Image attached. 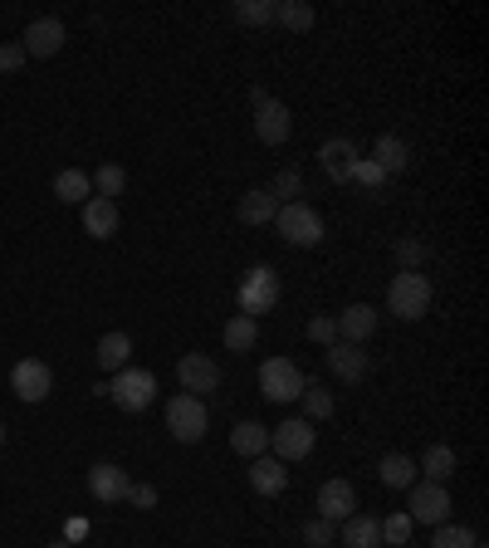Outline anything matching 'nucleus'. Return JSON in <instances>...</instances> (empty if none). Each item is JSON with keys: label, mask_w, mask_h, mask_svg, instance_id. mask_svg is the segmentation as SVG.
I'll use <instances>...</instances> for the list:
<instances>
[{"label": "nucleus", "mask_w": 489, "mask_h": 548, "mask_svg": "<svg viewBox=\"0 0 489 548\" xmlns=\"http://www.w3.org/2000/svg\"><path fill=\"white\" fill-rule=\"evenodd\" d=\"M235 304H240L245 319L260 323V314H269V309L279 304V270H274V265H255V270H245L240 289H235Z\"/></svg>", "instance_id": "f257e3e1"}, {"label": "nucleus", "mask_w": 489, "mask_h": 548, "mask_svg": "<svg viewBox=\"0 0 489 548\" xmlns=\"http://www.w3.org/2000/svg\"><path fill=\"white\" fill-rule=\"evenodd\" d=\"M274 230H279V240H289V245H299V250H313V245L323 240V216L313 211L309 201H289V206H279Z\"/></svg>", "instance_id": "f03ea898"}, {"label": "nucleus", "mask_w": 489, "mask_h": 548, "mask_svg": "<svg viewBox=\"0 0 489 548\" xmlns=\"http://www.w3.org/2000/svg\"><path fill=\"white\" fill-rule=\"evenodd\" d=\"M387 309L397 314V319H421L426 309H431V279L421 270H401L392 279V289H387Z\"/></svg>", "instance_id": "7ed1b4c3"}, {"label": "nucleus", "mask_w": 489, "mask_h": 548, "mask_svg": "<svg viewBox=\"0 0 489 548\" xmlns=\"http://www.w3.org/2000/svg\"><path fill=\"white\" fill-rule=\"evenodd\" d=\"M206 426H211V416H206V402H201V397H191V392H177V397L167 402V431L177 436L181 446H196V441H206Z\"/></svg>", "instance_id": "20e7f679"}, {"label": "nucleus", "mask_w": 489, "mask_h": 548, "mask_svg": "<svg viewBox=\"0 0 489 548\" xmlns=\"http://www.w3.org/2000/svg\"><path fill=\"white\" fill-rule=\"evenodd\" d=\"M103 397H113L123 411H147L152 397H157V377L142 372V367H123V372H113V382H108Z\"/></svg>", "instance_id": "39448f33"}, {"label": "nucleus", "mask_w": 489, "mask_h": 548, "mask_svg": "<svg viewBox=\"0 0 489 548\" xmlns=\"http://www.w3.org/2000/svg\"><path fill=\"white\" fill-rule=\"evenodd\" d=\"M313 441H318V431H313V421L304 416H289V421H279L274 431H269V456L274 460H304L313 451Z\"/></svg>", "instance_id": "423d86ee"}, {"label": "nucleus", "mask_w": 489, "mask_h": 548, "mask_svg": "<svg viewBox=\"0 0 489 548\" xmlns=\"http://www.w3.org/2000/svg\"><path fill=\"white\" fill-rule=\"evenodd\" d=\"M250 103H255V137H260L265 147H279V142H289V133H294V123H289V108H284L279 98H269L265 89H250Z\"/></svg>", "instance_id": "0eeeda50"}, {"label": "nucleus", "mask_w": 489, "mask_h": 548, "mask_svg": "<svg viewBox=\"0 0 489 548\" xmlns=\"http://www.w3.org/2000/svg\"><path fill=\"white\" fill-rule=\"evenodd\" d=\"M260 392H265L269 402H299V392H304V372L289 363V358H269L265 367H260Z\"/></svg>", "instance_id": "6e6552de"}, {"label": "nucleus", "mask_w": 489, "mask_h": 548, "mask_svg": "<svg viewBox=\"0 0 489 548\" xmlns=\"http://www.w3.org/2000/svg\"><path fill=\"white\" fill-rule=\"evenodd\" d=\"M10 392L20 397V402H45L49 392H54V372H49V363H40V358H20V363L10 367Z\"/></svg>", "instance_id": "1a4fd4ad"}, {"label": "nucleus", "mask_w": 489, "mask_h": 548, "mask_svg": "<svg viewBox=\"0 0 489 548\" xmlns=\"http://www.w3.org/2000/svg\"><path fill=\"white\" fill-rule=\"evenodd\" d=\"M406 514H411V524H445V514H450V495H445V485L436 480H416L411 485V504H406Z\"/></svg>", "instance_id": "9d476101"}, {"label": "nucleus", "mask_w": 489, "mask_h": 548, "mask_svg": "<svg viewBox=\"0 0 489 548\" xmlns=\"http://www.w3.org/2000/svg\"><path fill=\"white\" fill-rule=\"evenodd\" d=\"M64 20H54V15H40V20H30V30L20 35V49H25V59H49V54H59L64 49Z\"/></svg>", "instance_id": "9b49d317"}, {"label": "nucleus", "mask_w": 489, "mask_h": 548, "mask_svg": "<svg viewBox=\"0 0 489 548\" xmlns=\"http://www.w3.org/2000/svg\"><path fill=\"white\" fill-rule=\"evenodd\" d=\"M128 490H133V475L123 470V465H113V460H98L89 470V495L98 504H118L128 500Z\"/></svg>", "instance_id": "f8f14e48"}, {"label": "nucleus", "mask_w": 489, "mask_h": 548, "mask_svg": "<svg viewBox=\"0 0 489 548\" xmlns=\"http://www.w3.org/2000/svg\"><path fill=\"white\" fill-rule=\"evenodd\" d=\"M177 377H181V392H191V397H206V392L221 387V367L206 353H186L177 363Z\"/></svg>", "instance_id": "ddd939ff"}, {"label": "nucleus", "mask_w": 489, "mask_h": 548, "mask_svg": "<svg viewBox=\"0 0 489 548\" xmlns=\"http://www.w3.org/2000/svg\"><path fill=\"white\" fill-rule=\"evenodd\" d=\"M318 167H323V177L328 182H353V167H357V142L353 137H333V142H323L318 147Z\"/></svg>", "instance_id": "4468645a"}, {"label": "nucleus", "mask_w": 489, "mask_h": 548, "mask_svg": "<svg viewBox=\"0 0 489 548\" xmlns=\"http://www.w3.org/2000/svg\"><path fill=\"white\" fill-rule=\"evenodd\" d=\"M323 363H328V372H333V377H343L348 387H357V382L367 377V367H372V358H367V353H362L357 343H343V338H338V343H328Z\"/></svg>", "instance_id": "2eb2a0df"}, {"label": "nucleus", "mask_w": 489, "mask_h": 548, "mask_svg": "<svg viewBox=\"0 0 489 548\" xmlns=\"http://www.w3.org/2000/svg\"><path fill=\"white\" fill-rule=\"evenodd\" d=\"M357 514V490L348 480H323V490H318V519H328V524H343V519H353Z\"/></svg>", "instance_id": "dca6fc26"}, {"label": "nucleus", "mask_w": 489, "mask_h": 548, "mask_svg": "<svg viewBox=\"0 0 489 548\" xmlns=\"http://www.w3.org/2000/svg\"><path fill=\"white\" fill-rule=\"evenodd\" d=\"M333 319H338V338H343V343H357V348L377 333V309H372V304H353V309H343V314H333Z\"/></svg>", "instance_id": "f3484780"}, {"label": "nucleus", "mask_w": 489, "mask_h": 548, "mask_svg": "<svg viewBox=\"0 0 489 548\" xmlns=\"http://www.w3.org/2000/svg\"><path fill=\"white\" fill-rule=\"evenodd\" d=\"M250 485L260 490V495H284L289 490V465L284 460H274L265 451V456L250 460Z\"/></svg>", "instance_id": "a211bd4d"}, {"label": "nucleus", "mask_w": 489, "mask_h": 548, "mask_svg": "<svg viewBox=\"0 0 489 548\" xmlns=\"http://www.w3.org/2000/svg\"><path fill=\"white\" fill-rule=\"evenodd\" d=\"M84 230H89L93 240H113V235H118V201L89 196V201H84Z\"/></svg>", "instance_id": "6ab92c4d"}, {"label": "nucleus", "mask_w": 489, "mask_h": 548, "mask_svg": "<svg viewBox=\"0 0 489 548\" xmlns=\"http://www.w3.org/2000/svg\"><path fill=\"white\" fill-rule=\"evenodd\" d=\"M235 216H240L245 226H274V216H279V201L269 196V186H255V191H245V196H240Z\"/></svg>", "instance_id": "aec40b11"}, {"label": "nucleus", "mask_w": 489, "mask_h": 548, "mask_svg": "<svg viewBox=\"0 0 489 548\" xmlns=\"http://www.w3.org/2000/svg\"><path fill=\"white\" fill-rule=\"evenodd\" d=\"M372 162H377V167H382L387 177L406 172V167H411V147H406V137L382 133V137H377V147H372Z\"/></svg>", "instance_id": "412c9836"}, {"label": "nucleus", "mask_w": 489, "mask_h": 548, "mask_svg": "<svg viewBox=\"0 0 489 548\" xmlns=\"http://www.w3.org/2000/svg\"><path fill=\"white\" fill-rule=\"evenodd\" d=\"M93 358H98V367H103V372H123V367H128V358H133V338H128V333H103Z\"/></svg>", "instance_id": "4be33fe9"}, {"label": "nucleus", "mask_w": 489, "mask_h": 548, "mask_svg": "<svg viewBox=\"0 0 489 548\" xmlns=\"http://www.w3.org/2000/svg\"><path fill=\"white\" fill-rule=\"evenodd\" d=\"M343 548H382V524L372 514L343 519Z\"/></svg>", "instance_id": "5701e85b"}, {"label": "nucleus", "mask_w": 489, "mask_h": 548, "mask_svg": "<svg viewBox=\"0 0 489 548\" xmlns=\"http://www.w3.org/2000/svg\"><path fill=\"white\" fill-rule=\"evenodd\" d=\"M230 446H235V456L255 460V456H265L269 451V431L260 426V421H240V426L230 431Z\"/></svg>", "instance_id": "b1692460"}, {"label": "nucleus", "mask_w": 489, "mask_h": 548, "mask_svg": "<svg viewBox=\"0 0 489 548\" xmlns=\"http://www.w3.org/2000/svg\"><path fill=\"white\" fill-rule=\"evenodd\" d=\"M377 475H382V485H387V490H411V485H416V460L401 456V451H392V456H382Z\"/></svg>", "instance_id": "393cba45"}, {"label": "nucleus", "mask_w": 489, "mask_h": 548, "mask_svg": "<svg viewBox=\"0 0 489 548\" xmlns=\"http://www.w3.org/2000/svg\"><path fill=\"white\" fill-rule=\"evenodd\" d=\"M255 343H260V323L245 319V314L225 319V348H230V353H250Z\"/></svg>", "instance_id": "a878e982"}, {"label": "nucleus", "mask_w": 489, "mask_h": 548, "mask_svg": "<svg viewBox=\"0 0 489 548\" xmlns=\"http://www.w3.org/2000/svg\"><path fill=\"white\" fill-rule=\"evenodd\" d=\"M455 465H460V460H455V451H450V446H431V451L421 456V465H416V470H421L426 480H436V485H445V480L455 475Z\"/></svg>", "instance_id": "bb28decb"}, {"label": "nucleus", "mask_w": 489, "mask_h": 548, "mask_svg": "<svg viewBox=\"0 0 489 548\" xmlns=\"http://www.w3.org/2000/svg\"><path fill=\"white\" fill-rule=\"evenodd\" d=\"M54 196H59V201H69V206H74V201H89V196H93L89 172H79V167L59 172V177H54Z\"/></svg>", "instance_id": "cd10ccee"}, {"label": "nucleus", "mask_w": 489, "mask_h": 548, "mask_svg": "<svg viewBox=\"0 0 489 548\" xmlns=\"http://www.w3.org/2000/svg\"><path fill=\"white\" fill-rule=\"evenodd\" d=\"M304 421H323V416H333V392L323 387V382H313V377H304Z\"/></svg>", "instance_id": "c85d7f7f"}, {"label": "nucleus", "mask_w": 489, "mask_h": 548, "mask_svg": "<svg viewBox=\"0 0 489 548\" xmlns=\"http://www.w3.org/2000/svg\"><path fill=\"white\" fill-rule=\"evenodd\" d=\"M274 20L304 35V30H313V5L309 0H274Z\"/></svg>", "instance_id": "c756f323"}, {"label": "nucleus", "mask_w": 489, "mask_h": 548, "mask_svg": "<svg viewBox=\"0 0 489 548\" xmlns=\"http://www.w3.org/2000/svg\"><path fill=\"white\" fill-rule=\"evenodd\" d=\"M89 182L98 186V196H108V201H113V196H123V186H128V172H123L118 162H103V167L93 172Z\"/></svg>", "instance_id": "7c9ffc66"}, {"label": "nucleus", "mask_w": 489, "mask_h": 548, "mask_svg": "<svg viewBox=\"0 0 489 548\" xmlns=\"http://www.w3.org/2000/svg\"><path fill=\"white\" fill-rule=\"evenodd\" d=\"M377 524H382V544H392V548H401L406 539H411V529H416L406 509H401V514H387V519H377Z\"/></svg>", "instance_id": "2f4dec72"}, {"label": "nucleus", "mask_w": 489, "mask_h": 548, "mask_svg": "<svg viewBox=\"0 0 489 548\" xmlns=\"http://www.w3.org/2000/svg\"><path fill=\"white\" fill-rule=\"evenodd\" d=\"M353 182L362 186L367 196H377V191L387 186V172H382V167H377L372 157H357V167H353Z\"/></svg>", "instance_id": "473e14b6"}, {"label": "nucleus", "mask_w": 489, "mask_h": 548, "mask_svg": "<svg viewBox=\"0 0 489 548\" xmlns=\"http://www.w3.org/2000/svg\"><path fill=\"white\" fill-rule=\"evenodd\" d=\"M235 20L240 25H274V0H240Z\"/></svg>", "instance_id": "72a5a7b5"}, {"label": "nucleus", "mask_w": 489, "mask_h": 548, "mask_svg": "<svg viewBox=\"0 0 489 548\" xmlns=\"http://www.w3.org/2000/svg\"><path fill=\"white\" fill-rule=\"evenodd\" d=\"M269 196H274L279 206H289V201H299V196H304V177H299V172H279V177L269 182Z\"/></svg>", "instance_id": "f704fd0d"}, {"label": "nucleus", "mask_w": 489, "mask_h": 548, "mask_svg": "<svg viewBox=\"0 0 489 548\" xmlns=\"http://www.w3.org/2000/svg\"><path fill=\"white\" fill-rule=\"evenodd\" d=\"M436 548H475L480 539L470 534V529H460V524H436V539H431Z\"/></svg>", "instance_id": "c9c22d12"}, {"label": "nucleus", "mask_w": 489, "mask_h": 548, "mask_svg": "<svg viewBox=\"0 0 489 548\" xmlns=\"http://www.w3.org/2000/svg\"><path fill=\"white\" fill-rule=\"evenodd\" d=\"M333 539H338V524H328V519H309L304 524V544L309 548H333Z\"/></svg>", "instance_id": "e433bc0d"}, {"label": "nucleus", "mask_w": 489, "mask_h": 548, "mask_svg": "<svg viewBox=\"0 0 489 548\" xmlns=\"http://www.w3.org/2000/svg\"><path fill=\"white\" fill-rule=\"evenodd\" d=\"M397 260H401V270H421V265H426V240H416V235H411V240H401Z\"/></svg>", "instance_id": "4c0bfd02"}, {"label": "nucleus", "mask_w": 489, "mask_h": 548, "mask_svg": "<svg viewBox=\"0 0 489 548\" xmlns=\"http://www.w3.org/2000/svg\"><path fill=\"white\" fill-rule=\"evenodd\" d=\"M309 338H313V343H323V348H328V343H338V319H333V314H318V319L309 323Z\"/></svg>", "instance_id": "58836bf2"}, {"label": "nucleus", "mask_w": 489, "mask_h": 548, "mask_svg": "<svg viewBox=\"0 0 489 548\" xmlns=\"http://www.w3.org/2000/svg\"><path fill=\"white\" fill-rule=\"evenodd\" d=\"M25 64V49H20V40L15 45H0V74H15Z\"/></svg>", "instance_id": "ea45409f"}, {"label": "nucleus", "mask_w": 489, "mask_h": 548, "mask_svg": "<svg viewBox=\"0 0 489 548\" xmlns=\"http://www.w3.org/2000/svg\"><path fill=\"white\" fill-rule=\"evenodd\" d=\"M128 504H137V509H152V504H157V490H152V485H133V490H128Z\"/></svg>", "instance_id": "a19ab883"}, {"label": "nucleus", "mask_w": 489, "mask_h": 548, "mask_svg": "<svg viewBox=\"0 0 489 548\" xmlns=\"http://www.w3.org/2000/svg\"><path fill=\"white\" fill-rule=\"evenodd\" d=\"M84 534H89V524H84V519H69V544H74V539H84Z\"/></svg>", "instance_id": "79ce46f5"}, {"label": "nucleus", "mask_w": 489, "mask_h": 548, "mask_svg": "<svg viewBox=\"0 0 489 548\" xmlns=\"http://www.w3.org/2000/svg\"><path fill=\"white\" fill-rule=\"evenodd\" d=\"M0 446H5V421H0Z\"/></svg>", "instance_id": "37998d69"}, {"label": "nucleus", "mask_w": 489, "mask_h": 548, "mask_svg": "<svg viewBox=\"0 0 489 548\" xmlns=\"http://www.w3.org/2000/svg\"><path fill=\"white\" fill-rule=\"evenodd\" d=\"M49 548H69V544H49Z\"/></svg>", "instance_id": "c03bdc74"}]
</instances>
